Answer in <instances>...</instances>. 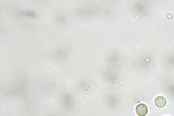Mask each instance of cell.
Here are the masks:
<instances>
[{"label": "cell", "mask_w": 174, "mask_h": 116, "mask_svg": "<svg viewBox=\"0 0 174 116\" xmlns=\"http://www.w3.org/2000/svg\"><path fill=\"white\" fill-rule=\"evenodd\" d=\"M136 112L139 116H145L148 113L147 106L144 104H140L136 108Z\"/></svg>", "instance_id": "cell-1"}, {"label": "cell", "mask_w": 174, "mask_h": 116, "mask_svg": "<svg viewBox=\"0 0 174 116\" xmlns=\"http://www.w3.org/2000/svg\"><path fill=\"white\" fill-rule=\"evenodd\" d=\"M156 105L159 108L164 107L166 104L165 98L163 96H159L156 98L155 100Z\"/></svg>", "instance_id": "cell-2"}, {"label": "cell", "mask_w": 174, "mask_h": 116, "mask_svg": "<svg viewBox=\"0 0 174 116\" xmlns=\"http://www.w3.org/2000/svg\"><path fill=\"white\" fill-rule=\"evenodd\" d=\"M32 24H33V25H35V24H36V23H32Z\"/></svg>", "instance_id": "cell-3"}, {"label": "cell", "mask_w": 174, "mask_h": 116, "mask_svg": "<svg viewBox=\"0 0 174 116\" xmlns=\"http://www.w3.org/2000/svg\"><path fill=\"white\" fill-rule=\"evenodd\" d=\"M18 19V18L17 17L15 18V19Z\"/></svg>", "instance_id": "cell-4"}, {"label": "cell", "mask_w": 174, "mask_h": 116, "mask_svg": "<svg viewBox=\"0 0 174 116\" xmlns=\"http://www.w3.org/2000/svg\"><path fill=\"white\" fill-rule=\"evenodd\" d=\"M39 45H41V43H39Z\"/></svg>", "instance_id": "cell-5"}, {"label": "cell", "mask_w": 174, "mask_h": 116, "mask_svg": "<svg viewBox=\"0 0 174 116\" xmlns=\"http://www.w3.org/2000/svg\"><path fill=\"white\" fill-rule=\"evenodd\" d=\"M25 39H27V37H25Z\"/></svg>", "instance_id": "cell-6"}, {"label": "cell", "mask_w": 174, "mask_h": 116, "mask_svg": "<svg viewBox=\"0 0 174 116\" xmlns=\"http://www.w3.org/2000/svg\"><path fill=\"white\" fill-rule=\"evenodd\" d=\"M12 30H14V28L13 29H12Z\"/></svg>", "instance_id": "cell-7"}, {"label": "cell", "mask_w": 174, "mask_h": 116, "mask_svg": "<svg viewBox=\"0 0 174 116\" xmlns=\"http://www.w3.org/2000/svg\"><path fill=\"white\" fill-rule=\"evenodd\" d=\"M37 42H39V41L37 40Z\"/></svg>", "instance_id": "cell-8"}, {"label": "cell", "mask_w": 174, "mask_h": 116, "mask_svg": "<svg viewBox=\"0 0 174 116\" xmlns=\"http://www.w3.org/2000/svg\"><path fill=\"white\" fill-rule=\"evenodd\" d=\"M26 32H28V30H26Z\"/></svg>", "instance_id": "cell-9"}, {"label": "cell", "mask_w": 174, "mask_h": 116, "mask_svg": "<svg viewBox=\"0 0 174 116\" xmlns=\"http://www.w3.org/2000/svg\"><path fill=\"white\" fill-rule=\"evenodd\" d=\"M19 42V41H18V42Z\"/></svg>", "instance_id": "cell-10"}, {"label": "cell", "mask_w": 174, "mask_h": 116, "mask_svg": "<svg viewBox=\"0 0 174 116\" xmlns=\"http://www.w3.org/2000/svg\"><path fill=\"white\" fill-rule=\"evenodd\" d=\"M17 23V22H15V23Z\"/></svg>", "instance_id": "cell-11"}, {"label": "cell", "mask_w": 174, "mask_h": 116, "mask_svg": "<svg viewBox=\"0 0 174 116\" xmlns=\"http://www.w3.org/2000/svg\"><path fill=\"white\" fill-rule=\"evenodd\" d=\"M54 33H56L55 32H54Z\"/></svg>", "instance_id": "cell-12"}, {"label": "cell", "mask_w": 174, "mask_h": 116, "mask_svg": "<svg viewBox=\"0 0 174 116\" xmlns=\"http://www.w3.org/2000/svg\"><path fill=\"white\" fill-rule=\"evenodd\" d=\"M41 11H42V10H41Z\"/></svg>", "instance_id": "cell-13"}, {"label": "cell", "mask_w": 174, "mask_h": 116, "mask_svg": "<svg viewBox=\"0 0 174 116\" xmlns=\"http://www.w3.org/2000/svg\"><path fill=\"white\" fill-rule=\"evenodd\" d=\"M2 11V10H1V12Z\"/></svg>", "instance_id": "cell-14"}, {"label": "cell", "mask_w": 174, "mask_h": 116, "mask_svg": "<svg viewBox=\"0 0 174 116\" xmlns=\"http://www.w3.org/2000/svg\"><path fill=\"white\" fill-rule=\"evenodd\" d=\"M58 13H57V15H58Z\"/></svg>", "instance_id": "cell-15"}, {"label": "cell", "mask_w": 174, "mask_h": 116, "mask_svg": "<svg viewBox=\"0 0 174 116\" xmlns=\"http://www.w3.org/2000/svg\"><path fill=\"white\" fill-rule=\"evenodd\" d=\"M20 34H22V32H20Z\"/></svg>", "instance_id": "cell-16"}]
</instances>
